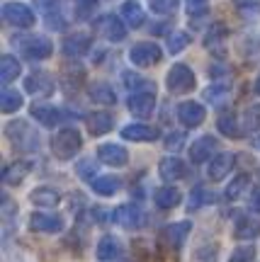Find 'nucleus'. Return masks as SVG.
Wrapping results in <instances>:
<instances>
[{"mask_svg":"<svg viewBox=\"0 0 260 262\" xmlns=\"http://www.w3.org/2000/svg\"><path fill=\"white\" fill-rule=\"evenodd\" d=\"M233 235H236L238 241H253V238H258L260 235V221L248 219V216H241V219L236 221V231H233Z\"/></svg>","mask_w":260,"mask_h":262,"instance_id":"obj_25","label":"nucleus"},{"mask_svg":"<svg viewBox=\"0 0 260 262\" xmlns=\"http://www.w3.org/2000/svg\"><path fill=\"white\" fill-rule=\"evenodd\" d=\"M158 172H161V178L166 180V182H175V180L185 178L187 168L180 158H163L158 163Z\"/></svg>","mask_w":260,"mask_h":262,"instance_id":"obj_17","label":"nucleus"},{"mask_svg":"<svg viewBox=\"0 0 260 262\" xmlns=\"http://www.w3.org/2000/svg\"><path fill=\"white\" fill-rule=\"evenodd\" d=\"M22 95L17 90H3V97H0V107H3V112L5 114H12L17 112L19 107H22Z\"/></svg>","mask_w":260,"mask_h":262,"instance_id":"obj_32","label":"nucleus"},{"mask_svg":"<svg viewBox=\"0 0 260 262\" xmlns=\"http://www.w3.org/2000/svg\"><path fill=\"white\" fill-rule=\"evenodd\" d=\"M88 49H90V37L88 34H73V37H68L64 41V54L68 58H81L83 54H88Z\"/></svg>","mask_w":260,"mask_h":262,"instance_id":"obj_21","label":"nucleus"},{"mask_svg":"<svg viewBox=\"0 0 260 262\" xmlns=\"http://www.w3.org/2000/svg\"><path fill=\"white\" fill-rule=\"evenodd\" d=\"M88 93H90V100L97 104H114L117 102V95H114V90H112L107 83H93Z\"/></svg>","mask_w":260,"mask_h":262,"instance_id":"obj_27","label":"nucleus"},{"mask_svg":"<svg viewBox=\"0 0 260 262\" xmlns=\"http://www.w3.org/2000/svg\"><path fill=\"white\" fill-rule=\"evenodd\" d=\"M25 90L34 97H49L54 93V78L44 71H34L32 75L25 78Z\"/></svg>","mask_w":260,"mask_h":262,"instance_id":"obj_8","label":"nucleus"},{"mask_svg":"<svg viewBox=\"0 0 260 262\" xmlns=\"http://www.w3.org/2000/svg\"><path fill=\"white\" fill-rule=\"evenodd\" d=\"M127 104H129V112L134 114V117H151V112L156 110V95H153V90L131 93Z\"/></svg>","mask_w":260,"mask_h":262,"instance_id":"obj_9","label":"nucleus"},{"mask_svg":"<svg viewBox=\"0 0 260 262\" xmlns=\"http://www.w3.org/2000/svg\"><path fill=\"white\" fill-rule=\"evenodd\" d=\"M95 170H97V165L93 163V158H85V160L78 163V175H81L83 180H93Z\"/></svg>","mask_w":260,"mask_h":262,"instance_id":"obj_40","label":"nucleus"},{"mask_svg":"<svg viewBox=\"0 0 260 262\" xmlns=\"http://www.w3.org/2000/svg\"><path fill=\"white\" fill-rule=\"evenodd\" d=\"M180 199H183V194H180V189L175 187H158L156 192H153V202H156L161 209H175L177 204H180Z\"/></svg>","mask_w":260,"mask_h":262,"instance_id":"obj_24","label":"nucleus"},{"mask_svg":"<svg viewBox=\"0 0 260 262\" xmlns=\"http://www.w3.org/2000/svg\"><path fill=\"white\" fill-rule=\"evenodd\" d=\"M3 17H5L8 25L19 27V29L34 27V22H37L34 12H32L27 5H22V3H5V5H3Z\"/></svg>","mask_w":260,"mask_h":262,"instance_id":"obj_4","label":"nucleus"},{"mask_svg":"<svg viewBox=\"0 0 260 262\" xmlns=\"http://www.w3.org/2000/svg\"><path fill=\"white\" fill-rule=\"evenodd\" d=\"M32 117L37 119L42 126H56V124L61 122V112L51 107V104H32Z\"/></svg>","mask_w":260,"mask_h":262,"instance_id":"obj_19","label":"nucleus"},{"mask_svg":"<svg viewBox=\"0 0 260 262\" xmlns=\"http://www.w3.org/2000/svg\"><path fill=\"white\" fill-rule=\"evenodd\" d=\"M149 5L156 15H173L180 5V0H149Z\"/></svg>","mask_w":260,"mask_h":262,"instance_id":"obj_34","label":"nucleus"},{"mask_svg":"<svg viewBox=\"0 0 260 262\" xmlns=\"http://www.w3.org/2000/svg\"><path fill=\"white\" fill-rule=\"evenodd\" d=\"M58 192L56 189H51V187H37L32 194H29V202L34 206H56L58 204Z\"/></svg>","mask_w":260,"mask_h":262,"instance_id":"obj_28","label":"nucleus"},{"mask_svg":"<svg viewBox=\"0 0 260 262\" xmlns=\"http://www.w3.org/2000/svg\"><path fill=\"white\" fill-rule=\"evenodd\" d=\"M255 93L260 95V75H258V80H255Z\"/></svg>","mask_w":260,"mask_h":262,"instance_id":"obj_47","label":"nucleus"},{"mask_svg":"<svg viewBox=\"0 0 260 262\" xmlns=\"http://www.w3.org/2000/svg\"><path fill=\"white\" fill-rule=\"evenodd\" d=\"M251 206L255 209V211H260V189L253 194V199H251Z\"/></svg>","mask_w":260,"mask_h":262,"instance_id":"obj_44","label":"nucleus"},{"mask_svg":"<svg viewBox=\"0 0 260 262\" xmlns=\"http://www.w3.org/2000/svg\"><path fill=\"white\" fill-rule=\"evenodd\" d=\"M97 156H100L105 165H112V168H124L129 163V153L119 143H103L97 148Z\"/></svg>","mask_w":260,"mask_h":262,"instance_id":"obj_11","label":"nucleus"},{"mask_svg":"<svg viewBox=\"0 0 260 262\" xmlns=\"http://www.w3.org/2000/svg\"><path fill=\"white\" fill-rule=\"evenodd\" d=\"M29 170H32L29 160H17V163H12V165H8L3 170V182L5 185H19L29 175Z\"/></svg>","mask_w":260,"mask_h":262,"instance_id":"obj_20","label":"nucleus"},{"mask_svg":"<svg viewBox=\"0 0 260 262\" xmlns=\"http://www.w3.org/2000/svg\"><path fill=\"white\" fill-rule=\"evenodd\" d=\"M5 131H8L10 141H12L19 150H34L37 148L39 139H37V134H34V129H32L27 122H12V124H8Z\"/></svg>","mask_w":260,"mask_h":262,"instance_id":"obj_5","label":"nucleus"},{"mask_svg":"<svg viewBox=\"0 0 260 262\" xmlns=\"http://www.w3.org/2000/svg\"><path fill=\"white\" fill-rule=\"evenodd\" d=\"M243 124H246V129H260V104H251L246 114H243Z\"/></svg>","mask_w":260,"mask_h":262,"instance_id":"obj_36","label":"nucleus"},{"mask_svg":"<svg viewBox=\"0 0 260 262\" xmlns=\"http://www.w3.org/2000/svg\"><path fill=\"white\" fill-rule=\"evenodd\" d=\"M246 187H248V175H238V178H233L231 185L226 187V199H238Z\"/></svg>","mask_w":260,"mask_h":262,"instance_id":"obj_35","label":"nucleus"},{"mask_svg":"<svg viewBox=\"0 0 260 262\" xmlns=\"http://www.w3.org/2000/svg\"><path fill=\"white\" fill-rule=\"evenodd\" d=\"M190 228H192V224H187V221L170 224V226H166V228L161 231V241H163V245H166V248H173V250H177L180 245L185 243L187 235H190Z\"/></svg>","mask_w":260,"mask_h":262,"instance_id":"obj_10","label":"nucleus"},{"mask_svg":"<svg viewBox=\"0 0 260 262\" xmlns=\"http://www.w3.org/2000/svg\"><path fill=\"white\" fill-rule=\"evenodd\" d=\"M166 85H168L170 93L183 95V93H190V90L197 85V80H195V73H192L185 63H175L170 71H168Z\"/></svg>","mask_w":260,"mask_h":262,"instance_id":"obj_3","label":"nucleus"},{"mask_svg":"<svg viewBox=\"0 0 260 262\" xmlns=\"http://www.w3.org/2000/svg\"><path fill=\"white\" fill-rule=\"evenodd\" d=\"M205 117H207V112L199 102H183L177 107V119H180L183 126L195 129V126H199V124L205 122Z\"/></svg>","mask_w":260,"mask_h":262,"instance_id":"obj_13","label":"nucleus"},{"mask_svg":"<svg viewBox=\"0 0 260 262\" xmlns=\"http://www.w3.org/2000/svg\"><path fill=\"white\" fill-rule=\"evenodd\" d=\"M22 56L29 58V61H44V58L51 56L54 51V44L49 41L47 37H39V34H32V37H22L17 41Z\"/></svg>","mask_w":260,"mask_h":262,"instance_id":"obj_2","label":"nucleus"},{"mask_svg":"<svg viewBox=\"0 0 260 262\" xmlns=\"http://www.w3.org/2000/svg\"><path fill=\"white\" fill-rule=\"evenodd\" d=\"M212 202V192H207V189L202 187H197L195 192H192V196H190V209H199L202 204H209Z\"/></svg>","mask_w":260,"mask_h":262,"instance_id":"obj_39","label":"nucleus"},{"mask_svg":"<svg viewBox=\"0 0 260 262\" xmlns=\"http://www.w3.org/2000/svg\"><path fill=\"white\" fill-rule=\"evenodd\" d=\"M129 61L139 68H149V66L161 61V49L153 41H139L129 49Z\"/></svg>","mask_w":260,"mask_h":262,"instance_id":"obj_6","label":"nucleus"},{"mask_svg":"<svg viewBox=\"0 0 260 262\" xmlns=\"http://www.w3.org/2000/svg\"><path fill=\"white\" fill-rule=\"evenodd\" d=\"M75 3H81V5H95L97 0H75Z\"/></svg>","mask_w":260,"mask_h":262,"instance_id":"obj_46","label":"nucleus"},{"mask_svg":"<svg viewBox=\"0 0 260 262\" xmlns=\"http://www.w3.org/2000/svg\"><path fill=\"white\" fill-rule=\"evenodd\" d=\"M112 219H114L119 226H124V228H139V226L144 224V214H141V209L136 204L117 206L114 214H112Z\"/></svg>","mask_w":260,"mask_h":262,"instance_id":"obj_14","label":"nucleus"},{"mask_svg":"<svg viewBox=\"0 0 260 262\" xmlns=\"http://www.w3.org/2000/svg\"><path fill=\"white\" fill-rule=\"evenodd\" d=\"M122 78H124V85H127L129 90H136V88H144V90H153V83L144 80V78H141V75H136V73H124ZM136 93H139V90H136Z\"/></svg>","mask_w":260,"mask_h":262,"instance_id":"obj_37","label":"nucleus"},{"mask_svg":"<svg viewBox=\"0 0 260 262\" xmlns=\"http://www.w3.org/2000/svg\"><path fill=\"white\" fill-rule=\"evenodd\" d=\"M29 228L32 231H39V233H58V231H64V219L56 214H37L29 216Z\"/></svg>","mask_w":260,"mask_h":262,"instance_id":"obj_12","label":"nucleus"},{"mask_svg":"<svg viewBox=\"0 0 260 262\" xmlns=\"http://www.w3.org/2000/svg\"><path fill=\"white\" fill-rule=\"evenodd\" d=\"M202 3H205V0H187V5H190V8H197V5H202Z\"/></svg>","mask_w":260,"mask_h":262,"instance_id":"obj_45","label":"nucleus"},{"mask_svg":"<svg viewBox=\"0 0 260 262\" xmlns=\"http://www.w3.org/2000/svg\"><path fill=\"white\" fill-rule=\"evenodd\" d=\"M187 44H190V34L187 32H170L168 34V51L170 54H180Z\"/></svg>","mask_w":260,"mask_h":262,"instance_id":"obj_33","label":"nucleus"},{"mask_svg":"<svg viewBox=\"0 0 260 262\" xmlns=\"http://www.w3.org/2000/svg\"><path fill=\"white\" fill-rule=\"evenodd\" d=\"M258 146H260V139H258Z\"/></svg>","mask_w":260,"mask_h":262,"instance_id":"obj_48","label":"nucleus"},{"mask_svg":"<svg viewBox=\"0 0 260 262\" xmlns=\"http://www.w3.org/2000/svg\"><path fill=\"white\" fill-rule=\"evenodd\" d=\"M161 136V131L149 124H129L122 129V139L127 141H156Z\"/></svg>","mask_w":260,"mask_h":262,"instance_id":"obj_16","label":"nucleus"},{"mask_svg":"<svg viewBox=\"0 0 260 262\" xmlns=\"http://www.w3.org/2000/svg\"><path fill=\"white\" fill-rule=\"evenodd\" d=\"M122 17H124V22H127L131 29H139L141 25L146 22V15H144V10H141V5L136 0H127V3L122 5Z\"/></svg>","mask_w":260,"mask_h":262,"instance_id":"obj_22","label":"nucleus"},{"mask_svg":"<svg viewBox=\"0 0 260 262\" xmlns=\"http://www.w3.org/2000/svg\"><path fill=\"white\" fill-rule=\"evenodd\" d=\"M97 257L103 262L119 257V241H117L114 235H105L103 241L97 243Z\"/></svg>","mask_w":260,"mask_h":262,"instance_id":"obj_29","label":"nucleus"},{"mask_svg":"<svg viewBox=\"0 0 260 262\" xmlns=\"http://www.w3.org/2000/svg\"><path fill=\"white\" fill-rule=\"evenodd\" d=\"M83 78H85L83 68L78 66V71H75V80H81V83H83ZM64 83H66V85L73 83V73H71V68H66V71H64Z\"/></svg>","mask_w":260,"mask_h":262,"instance_id":"obj_43","label":"nucleus"},{"mask_svg":"<svg viewBox=\"0 0 260 262\" xmlns=\"http://www.w3.org/2000/svg\"><path fill=\"white\" fill-rule=\"evenodd\" d=\"M95 29L107 41H122V39L127 37V25L119 17H114V15H103V17L95 22Z\"/></svg>","mask_w":260,"mask_h":262,"instance_id":"obj_7","label":"nucleus"},{"mask_svg":"<svg viewBox=\"0 0 260 262\" xmlns=\"http://www.w3.org/2000/svg\"><path fill=\"white\" fill-rule=\"evenodd\" d=\"M83 146V139H81V134L75 129H61L54 134V139H51V153H54L58 160H68L73 158L75 153L81 150Z\"/></svg>","mask_w":260,"mask_h":262,"instance_id":"obj_1","label":"nucleus"},{"mask_svg":"<svg viewBox=\"0 0 260 262\" xmlns=\"http://www.w3.org/2000/svg\"><path fill=\"white\" fill-rule=\"evenodd\" d=\"M224 34H226V27H224V25H214V27L207 32L205 44H207V47H212V44H216V41L224 37Z\"/></svg>","mask_w":260,"mask_h":262,"instance_id":"obj_42","label":"nucleus"},{"mask_svg":"<svg viewBox=\"0 0 260 262\" xmlns=\"http://www.w3.org/2000/svg\"><path fill=\"white\" fill-rule=\"evenodd\" d=\"M216 126L222 131L224 136H229V139H238L241 136V129H238V124H236V117L233 112H224L219 119H216Z\"/></svg>","mask_w":260,"mask_h":262,"instance_id":"obj_31","label":"nucleus"},{"mask_svg":"<svg viewBox=\"0 0 260 262\" xmlns=\"http://www.w3.org/2000/svg\"><path fill=\"white\" fill-rule=\"evenodd\" d=\"M112 124H114V117L110 112H93L88 117V131L93 134V136H103L107 131L112 129Z\"/></svg>","mask_w":260,"mask_h":262,"instance_id":"obj_23","label":"nucleus"},{"mask_svg":"<svg viewBox=\"0 0 260 262\" xmlns=\"http://www.w3.org/2000/svg\"><path fill=\"white\" fill-rule=\"evenodd\" d=\"M119 178H112V175H105V178H95L93 180V189L100 196H112L117 189H119Z\"/></svg>","mask_w":260,"mask_h":262,"instance_id":"obj_30","label":"nucleus"},{"mask_svg":"<svg viewBox=\"0 0 260 262\" xmlns=\"http://www.w3.org/2000/svg\"><path fill=\"white\" fill-rule=\"evenodd\" d=\"M233 168V156L231 153H219V156H214L212 163H209V168H207V178L212 180V182H219L229 175V170Z\"/></svg>","mask_w":260,"mask_h":262,"instance_id":"obj_15","label":"nucleus"},{"mask_svg":"<svg viewBox=\"0 0 260 262\" xmlns=\"http://www.w3.org/2000/svg\"><path fill=\"white\" fill-rule=\"evenodd\" d=\"M216 139L214 136H202V139H197L192 146H190V160L192 163H205V160H209V156H212L214 150H216Z\"/></svg>","mask_w":260,"mask_h":262,"instance_id":"obj_18","label":"nucleus"},{"mask_svg":"<svg viewBox=\"0 0 260 262\" xmlns=\"http://www.w3.org/2000/svg\"><path fill=\"white\" fill-rule=\"evenodd\" d=\"M183 143H185V134H183V131L168 134V139H166V148L168 150H180L183 148Z\"/></svg>","mask_w":260,"mask_h":262,"instance_id":"obj_41","label":"nucleus"},{"mask_svg":"<svg viewBox=\"0 0 260 262\" xmlns=\"http://www.w3.org/2000/svg\"><path fill=\"white\" fill-rule=\"evenodd\" d=\"M255 260V248L253 245H241V248H236L229 257V262H253Z\"/></svg>","mask_w":260,"mask_h":262,"instance_id":"obj_38","label":"nucleus"},{"mask_svg":"<svg viewBox=\"0 0 260 262\" xmlns=\"http://www.w3.org/2000/svg\"><path fill=\"white\" fill-rule=\"evenodd\" d=\"M19 73H22V66H19V61L15 56L5 54V56L0 58V78H3L5 85L12 83L15 78H19Z\"/></svg>","mask_w":260,"mask_h":262,"instance_id":"obj_26","label":"nucleus"}]
</instances>
